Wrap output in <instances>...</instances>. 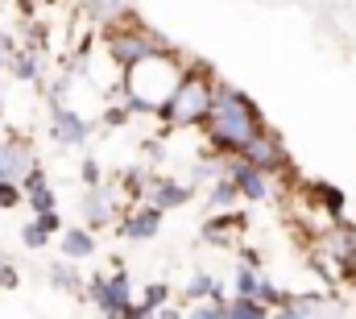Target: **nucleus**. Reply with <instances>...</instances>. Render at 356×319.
I'll return each mask as SVG.
<instances>
[{
  "mask_svg": "<svg viewBox=\"0 0 356 319\" xmlns=\"http://www.w3.org/2000/svg\"><path fill=\"white\" fill-rule=\"evenodd\" d=\"M75 79H79V75L63 67V75H54V79H46V83H42V87H46V108H50V104H67V95H71Z\"/></svg>",
  "mask_w": 356,
  "mask_h": 319,
  "instance_id": "26",
  "label": "nucleus"
},
{
  "mask_svg": "<svg viewBox=\"0 0 356 319\" xmlns=\"http://www.w3.org/2000/svg\"><path fill=\"white\" fill-rule=\"evenodd\" d=\"M0 137H4V133H0Z\"/></svg>",
  "mask_w": 356,
  "mask_h": 319,
  "instance_id": "43",
  "label": "nucleus"
},
{
  "mask_svg": "<svg viewBox=\"0 0 356 319\" xmlns=\"http://www.w3.org/2000/svg\"><path fill=\"white\" fill-rule=\"evenodd\" d=\"M38 166V150L25 133H4L0 137V178H25Z\"/></svg>",
  "mask_w": 356,
  "mask_h": 319,
  "instance_id": "12",
  "label": "nucleus"
},
{
  "mask_svg": "<svg viewBox=\"0 0 356 319\" xmlns=\"http://www.w3.org/2000/svg\"><path fill=\"white\" fill-rule=\"evenodd\" d=\"M323 249L336 257L340 278H344V282H356V220L336 216V220L327 224V233H323Z\"/></svg>",
  "mask_w": 356,
  "mask_h": 319,
  "instance_id": "11",
  "label": "nucleus"
},
{
  "mask_svg": "<svg viewBox=\"0 0 356 319\" xmlns=\"http://www.w3.org/2000/svg\"><path fill=\"white\" fill-rule=\"evenodd\" d=\"M50 240H54V233H50V228H46L42 220H38V216H33V220H29V224L21 228V244H25V249H33V253H42V249L50 244Z\"/></svg>",
  "mask_w": 356,
  "mask_h": 319,
  "instance_id": "28",
  "label": "nucleus"
},
{
  "mask_svg": "<svg viewBox=\"0 0 356 319\" xmlns=\"http://www.w3.org/2000/svg\"><path fill=\"white\" fill-rule=\"evenodd\" d=\"M162 46H175L170 38H162L154 25H145L137 13L124 17V21H112V25H99V50L108 54V63H116L120 71L137 67L141 59H149L154 50Z\"/></svg>",
  "mask_w": 356,
  "mask_h": 319,
  "instance_id": "3",
  "label": "nucleus"
},
{
  "mask_svg": "<svg viewBox=\"0 0 356 319\" xmlns=\"http://www.w3.org/2000/svg\"><path fill=\"white\" fill-rule=\"evenodd\" d=\"M25 203H29V208H33V216H38V212H54V208H58V195H54V187H50V182H42V187L25 191Z\"/></svg>",
  "mask_w": 356,
  "mask_h": 319,
  "instance_id": "31",
  "label": "nucleus"
},
{
  "mask_svg": "<svg viewBox=\"0 0 356 319\" xmlns=\"http://www.w3.org/2000/svg\"><path fill=\"white\" fill-rule=\"evenodd\" d=\"M25 46L50 50V25H46L42 17H25Z\"/></svg>",
  "mask_w": 356,
  "mask_h": 319,
  "instance_id": "29",
  "label": "nucleus"
},
{
  "mask_svg": "<svg viewBox=\"0 0 356 319\" xmlns=\"http://www.w3.org/2000/svg\"><path fill=\"white\" fill-rule=\"evenodd\" d=\"M83 191H88V195L79 199V216H83V224H91V228H108V224H116L120 212L129 208V195H124V187H120L116 174L104 178L99 187H83Z\"/></svg>",
  "mask_w": 356,
  "mask_h": 319,
  "instance_id": "6",
  "label": "nucleus"
},
{
  "mask_svg": "<svg viewBox=\"0 0 356 319\" xmlns=\"http://www.w3.org/2000/svg\"><path fill=\"white\" fill-rule=\"evenodd\" d=\"M241 261H249V265H257V270H261V249L245 244V249H241Z\"/></svg>",
  "mask_w": 356,
  "mask_h": 319,
  "instance_id": "41",
  "label": "nucleus"
},
{
  "mask_svg": "<svg viewBox=\"0 0 356 319\" xmlns=\"http://www.w3.org/2000/svg\"><path fill=\"white\" fill-rule=\"evenodd\" d=\"M0 257H4V244H0Z\"/></svg>",
  "mask_w": 356,
  "mask_h": 319,
  "instance_id": "42",
  "label": "nucleus"
},
{
  "mask_svg": "<svg viewBox=\"0 0 356 319\" xmlns=\"http://www.w3.org/2000/svg\"><path fill=\"white\" fill-rule=\"evenodd\" d=\"M195 191H199V187L178 182L175 174H154L149 187H145V199H149L154 208H162V212H178V208H186V203L195 199Z\"/></svg>",
  "mask_w": 356,
  "mask_h": 319,
  "instance_id": "14",
  "label": "nucleus"
},
{
  "mask_svg": "<svg viewBox=\"0 0 356 319\" xmlns=\"http://www.w3.org/2000/svg\"><path fill=\"white\" fill-rule=\"evenodd\" d=\"M25 203V187L17 178H0V212H13Z\"/></svg>",
  "mask_w": 356,
  "mask_h": 319,
  "instance_id": "33",
  "label": "nucleus"
},
{
  "mask_svg": "<svg viewBox=\"0 0 356 319\" xmlns=\"http://www.w3.org/2000/svg\"><path fill=\"white\" fill-rule=\"evenodd\" d=\"M38 220H42V224H46V228H50L54 237L63 233V216H58V208H54V212H38Z\"/></svg>",
  "mask_w": 356,
  "mask_h": 319,
  "instance_id": "40",
  "label": "nucleus"
},
{
  "mask_svg": "<svg viewBox=\"0 0 356 319\" xmlns=\"http://www.w3.org/2000/svg\"><path fill=\"white\" fill-rule=\"evenodd\" d=\"M216 91H220V75L211 71V63L191 59L186 71H182V79H178V87L158 104L154 120L166 133H175V129H199L207 120L211 104H216Z\"/></svg>",
  "mask_w": 356,
  "mask_h": 319,
  "instance_id": "2",
  "label": "nucleus"
},
{
  "mask_svg": "<svg viewBox=\"0 0 356 319\" xmlns=\"http://www.w3.org/2000/svg\"><path fill=\"white\" fill-rule=\"evenodd\" d=\"M170 295H175V290H170L166 282H149V286H145V295H141V299H137V307H133V319L158 316V311L170 303Z\"/></svg>",
  "mask_w": 356,
  "mask_h": 319,
  "instance_id": "24",
  "label": "nucleus"
},
{
  "mask_svg": "<svg viewBox=\"0 0 356 319\" xmlns=\"http://www.w3.org/2000/svg\"><path fill=\"white\" fill-rule=\"evenodd\" d=\"M228 299L232 295H224V299H199V303H191V316L195 319H228Z\"/></svg>",
  "mask_w": 356,
  "mask_h": 319,
  "instance_id": "32",
  "label": "nucleus"
},
{
  "mask_svg": "<svg viewBox=\"0 0 356 319\" xmlns=\"http://www.w3.org/2000/svg\"><path fill=\"white\" fill-rule=\"evenodd\" d=\"M95 249H99V240H95V228L91 224H83V228H63L58 233V253L71 257V261H88V257H95Z\"/></svg>",
  "mask_w": 356,
  "mask_h": 319,
  "instance_id": "18",
  "label": "nucleus"
},
{
  "mask_svg": "<svg viewBox=\"0 0 356 319\" xmlns=\"http://www.w3.org/2000/svg\"><path fill=\"white\" fill-rule=\"evenodd\" d=\"M298 191H302V199H307L315 212H323L327 220H336V216L348 212V195H344L336 182H327V178H298Z\"/></svg>",
  "mask_w": 356,
  "mask_h": 319,
  "instance_id": "13",
  "label": "nucleus"
},
{
  "mask_svg": "<svg viewBox=\"0 0 356 319\" xmlns=\"http://www.w3.org/2000/svg\"><path fill=\"white\" fill-rule=\"evenodd\" d=\"M220 174H224V154H216V150H207L203 158H195V162H191V170H186V182L203 191V187H207V182H216Z\"/></svg>",
  "mask_w": 356,
  "mask_h": 319,
  "instance_id": "22",
  "label": "nucleus"
},
{
  "mask_svg": "<svg viewBox=\"0 0 356 319\" xmlns=\"http://www.w3.org/2000/svg\"><path fill=\"white\" fill-rule=\"evenodd\" d=\"M273 316V307H269L266 299H257V295H236L232 290V299H228V319H266Z\"/></svg>",
  "mask_w": 356,
  "mask_h": 319,
  "instance_id": "25",
  "label": "nucleus"
},
{
  "mask_svg": "<svg viewBox=\"0 0 356 319\" xmlns=\"http://www.w3.org/2000/svg\"><path fill=\"white\" fill-rule=\"evenodd\" d=\"M141 154L149 158V166H154V162H166V129H162L158 137H145V141H141Z\"/></svg>",
  "mask_w": 356,
  "mask_h": 319,
  "instance_id": "36",
  "label": "nucleus"
},
{
  "mask_svg": "<svg viewBox=\"0 0 356 319\" xmlns=\"http://www.w3.org/2000/svg\"><path fill=\"white\" fill-rule=\"evenodd\" d=\"M203 199H207V212H228V208H241V203H245L241 187H236L228 174H220L216 182H207V187H203Z\"/></svg>",
  "mask_w": 356,
  "mask_h": 319,
  "instance_id": "20",
  "label": "nucleus"
},
{
  "mask_svg": "<svg viewBox=\"0 0 356 319\" xmlns=\"http://www.w3.org/2000/svg\"><path fill=\"white\" fill-rule=\"evenodd\" d=\"M108 174H104V166H99V158H79V182L83 187H99Z\"/></svg>",
  "mask_w": 356,
  "mask_h": 319,
  "instance_id": "35",
  "label": "nucleus"
},
{
  "mask_svg": "<svg viewBox=\"0 0 356 319\" xmlns=\"http://www.w3.org/2000/svg\"><path fill=\"white\" fill-rule=\"evenodd\" d=\"M88 303L99 311V316L133 319L137 295H133V278H129V270L116 265L112 274H91L88 278Z\"/></svg>",
  "mask_w": 356,
  "mask_h": 319,
  "instance_id": "5",
  "label": "nucleus"
},
{
  "mask_svg": "<svg viewBox=\"0 0 356 319\" xmlns=\"http://www.w3.org/2000/svg\"><path fill=\"white\" fill-rule=\"evenodd\" d=\"M224 174L241 187L245 203H269L277 191H282V178L261 170L257 162H249L245 154H224Z\"/></svg>",
  "mask_w": 356,
  "mask_h": 319,
  "instance_id": "7",
  "label": "nucleus"
},
{
  "mask_svg": "<svg viewBox=\"0 0 356 319\" xmlns=\"http://www.w3.org/2000/svg\"><path fill=\"white\" fill-rule=\"evenodd\" d=\"M17 46H21V42H17L13 33H4V29H0V75H8V59L17 54Z\"/></svg>",
  "mask_w": 356,
  "mask_h": 319,
  "instance_id": "37",
  "label": "nucleus"
},
{
  "mask_svg": "<svg viewBox=\"0 0 356 319\" xmlns=\"http://www.w3.org/2000/svg\"><path fill=\"white\" fill-rule=\"evenodd\" d=\"M241 228H249V216L241 212V208H228V212H211L207 216V224H203V233L199 240L203 244H216V249H224V244H232Z\"/></svg>",
  "mask_w": 356,
  "mask_h": 319,
  "instance_id": "15",
  "label": "nucleus"
},
{
  "mask_svg": "<svg viewBox=\"0 0 356 319\" xmlns=\"http://www.w3.org/2000/svg\"><path fill=\"white\" fill-rule=\"evenodd\" d=\"M269 129L266 112L253 104V95H245L241 87L220 79V91H216V104L207 112V120L199 125L207 150L216 154H245L253 146V137H261Z\"/></svg>",
  "mask_w": 356,
  "mask_h": 319,
  "instance_id": "1",
  "label": "nucleus"
},
{
  "mask_svg": "<svg viewBox=\"0 0 356 319\" xmlns=\"http://www.w3.org/2000/svg\"><path fill=\"white\" fill-rule=\"evenodd\" d=\"M79 8L91 25H112V21L133 17V0H79Z\"/></svg>",
  "mask_w": 356,
  "mask_h": 319,
  "instance_id": "19",
  "label": "nucleus"
},
{
  "mask_svg": "<svg viewBox=\"0 0 356 319\" xmlns=\"http://www.w3.org/2000/svg\"><path fill=\"white\" fill-rule=\"evenodd\" d=\"M257 286H261V270H257V265H249V261H236L232 290H236V295H257Z\"/></svg>",
  "mask_w": 356,
  "mask_h": 319,
  "instance_id": "27",
  "label": "nucleus"
},
{
  "mask_svg": "<svg viewBox=\"0 0 356 319\" xmlns=\"http://www.w3.org/2000/svg\"><path fill=\"white\" fill-rule=\"evenodd\" d=\"M129 120H133V112L124 108V100H108L104 112H99V125H104V129H124Z\"/></svg>",
  "mask_w": 356,
  "mask_h": 319,
  "instance_id": "30",
  "label": "nucleus"
},
{
  "mask_svg": "<svg viewBox=\"0 0 356 319\" xmlns=\"http://www.w3.org/2000/svg\"><path fill=\"white\" fill-rule=\"evenodd\" d=\"M8 75H13L17 83L42 87V83H46V50H33V46H17V54L8 59Z\"/></svg>",
  "mask_w": 356,
  "mask_h": 319,
  "instance_id": "17",
  "label": "nucleus"
},
{
  "mask_svg": "<svg viewBox=\"0 0 356 319\" xmlns=\"http://www.w3.org/2000/svg\"><path fill=\"white\" fill-rule=\"evenodd\" d=\"M228 290H224V282L220 278H211L207 270H195L191 278H186V286H182V303H199V299H224Z\"/></svg>",
  "mask_w": 356,
  "mask_h": 319,
  "instance_id": "21",
  "label": "nucleus"
},
{
  "mask_svg": "<svg viewBox=\"0 0 356 319\" xmlns=\"http://www.w3.org/2000/svg\"><path fill=\"white\" fill-rule=\"evenodd\" d=\"M162 208H154L149 199H141V203H129L124 212H120V220L112 224V233L120 240H137V244H145V240H154L162 233Z\"/></svg>",
  "mask_w": 356,
  "mask_h": 319,
  "instance_id": "9",
  "label": "nucleus"
},
{
  "mask_svg": "<svg viewBox=\"0 0 356 319\" xmlns=\"http://www.w3.org/2000/svg\"><path fill=\"white\" fill-rule=\"evenodd\" d=\"M307 270H311L327 290H336V286L344 282V278H340V265H336V257H332L327 249H311V253H307Z\"/></svg>",
  "mask_w": 356,
  "mask_h": 319,
  "instance_id": "23",
  "label": "nucleus"
},
{
  "mask_svg": "<svg viewBox=\"0 0 356 319\" xmlns=\"http://www.w3.org/2000/svg\"><path fill=\"white\" fill-rule=\"evenodd\" d=\"M0 286H4V290H17V286H21V270H17L8 257H4V265H0Z\"/></svg>",
  "mask_w": 356,
  "mask_h": 319,
  "instance_id": "38",
  "label": "nucleus"
},
{
  "mask_svg": "<svg viewBox=\"0 0 356 319\" xmlns=\"http://www.w3.org/2000/svg\"><path fill=\"white\" fill-rule=\"evenodd\" d=\"M46 282H50L58 295H71V299L88 303V278L79 274V261H71V257L50 261V265H46Z\"/></svg>",
  "mask_w": 356,
  "mask_h": 319,
  "instance_id": "16",
  "label": "nucleus"
},
{
  "mask_svg": "<svg viewBox=\"0 0 356 319\" xmlns=\"http://www.w3.org/2000/svg\"><path fill=\"white\" fill-rule=\"evenodd\" d=\"M286 295H290V290H282V286H277L273 278H266V274H261V286H257V299H266V303L273 307V311H282V303H286Z\"/></svg>",
  "mask_w": 356,
  "mask_h": 319,
  "instance_id": "34",
  "label": "nucleus"
},
{
  "mask_svg": "<svg viewBox=\"0 0 356 319\" xmlns=\"http://www.w3.org/2000/svg\"><path fill=\"white\" fill-rule=\"evenodd\" d=\"M46 137L63 150H83L95 137V125L71 104H50L46 108Z\"/></svg>",
  "mask_w": 356,
  "mask_h": 319,
  "instance_id": "8",
  "label": "nucleus"
},
{
  "mask_svg": "<svg viewBox=\"0 0 356 319\" xmlns=\"http://www.w3.org/2000/svg\"><path fill=\"white\" fill-rule=\"evenodd\" d=\"M42 182H50V178H46V166L38 162V166H33V170L21 178V187H25V191H33V187H42Z\"/></svg>",
  "mask_w": 356,
  "mask_h": 319,
  "instance_id": "39",
  "label": "nucleus"
},
{
  "mask_svg": "<svg viewBox=\"0 0 356 319\" xmlns=\"http://www.w3.org/2000/svg\"><path fill=\"white\" fill-rule=\"evenodd\" d=\"M245 158H249V162H257V166H261V170H269V174H277L282 182L298 178V174H294V158H290L286 141L277 137V129H266L261 137H253V146L245 150Z\"/></svg>",
  "mask_w": 356,
  "mask_h": 319,
  "instance_id": "10",
  "label": "nucleus"
},
{
  "mask_svg": "<svg viewBox=\"0 0 356 319\" xmlns=\"http://www.w3.org/2000/svg\"><path fill=\"white\" fill-rule=\"evenodd\" d=\"M186 63H191V59H182L178 46H162V50H154L149 59H141L137 67L124 71V91L145 95L149 104H162V100L178 87L182 71H186Z\"/></svg>",
  "mask_w": 356,
  "mask_h": 319,
  "instance_id": "4",
  "label": "nucleus"
}]
</instances>
